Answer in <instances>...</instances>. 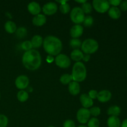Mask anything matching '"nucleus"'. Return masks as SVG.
Returning <instances> with one entry per match:
<instances>
[{
  "label": "nucleus",
  "instance_id": "1",
  "mask_svg": "<svg viewBox=\"0 0 127 127\" xmlns=\"http://www.w3.org/2000/svg\"><path fill=\"white\" fill-rule=\"evenodd\" d=\"M22 62L25 68L29 70L34 71L40 66L42 58L38 51L32 49L24 53Z\"/></svg>",
  "mask_w": 127,
  "mask_h": 127
},
{
  "label": "nucleus",
  "instance_id": "2",
  "mask_svg": "<svg viewBox=\"0 0 127 127\" xmlns=\"http://www.w3.org/2000/svg\"><path fill=\"white\" fill-rule=\"evenodd\" d=\"M43 48L49 55L57 56L60 54L63 48L62 42L55 36H47L43 40Z\"/></svg>",
  "mask_w": 127,
  "mask_h": 127
},
{
  "label": "nucleus",
  "instance_id": "3",
  "mask_svg": "<svg viewBox=\"0 0 127 127\" xmlns=\"http://www.w3.org/2000/svg\"><path fill=\"white\" fill-rule=\"evenodd\" d=\"M87 76V71L83 63L79 62L74 64L72 69L71 76L73 80L76 82H82L85 80Z\"/></svg>",
  "mask_w": 127,
  "mask_h": 127
},
{
  "label": "nucleus",
  "instance_id": "4",
  "mask_svg": "<svg viewBox=\"0 0 127 127\" xmlns=\"http://www.w3.org/2000/svg\"><path fill=\"white\" fill-rule=\"evenodd\" d=\"M81 48L85 54H93L97 52L99 48V43L95 40L88 38L82 43Z\"/></svg>",
  "mask_w": 127,
  "mask_h": 127
},
{
  "label": "nucleus",
  "instance_id": "5",
  "mask_svg": "<svg viewBox=\"0 0 127 127\" xmlns=\"http://www.w3.org/2000/svg\"><path fill=\"white\" fill-rule=\"evenodd\" d=\"M84 17H85L84 13L81 7H75L71 11V20L76 24H80L83 23Z\"/></svg>",
  "mask_w": 127,
  "mask_h": 127
},
{
  "label": "nucleus",
  "instance_id": "6",
  "mask_svg": "<svg viewBox=\"0 0 127 127\" xmlns=\"http://www.w3.org/2000/svg\"><path fill=\"white\" fill-rule=\"evenodd\" d=\"M93 7L97 12L99 13H104L109 11L110 4L105 0H94L93 1Z\"/></svg>",
  "mask_w": 127,
  "mask_h": 127
},
{
  "label": "nucleus",
  "instance_id": "7",
  "mask_svg": "<svg viewBox=\"0 0 127 127\" xmlns=\"http://www.w3.org/2000/svg\"><path fill=\"white\" fill-rule=\"evenodd\" d=\"M91 117L89 110L85 108H81L77 112L76 118L78 121L81 124H85L88 122Z\"/></svg>",
  "mask_w": 127,
  "mask_h": 127
},
{
  "label": "nucleus",
  "instance_id": "8",
  "mask_svg": "<svg viewBox=\"0 0 127 127\" xmlns=\"http://www.w3.org/2000/svg\"><path fill=\"white\" fill-rule=\"evenodd\" d=\"M55 63L61 68H67L70 66L71 60L69 57L64 54H59L56 57Z\"/></svg>",
  "mask_w": 127,
  "mask_h": 127
},
{
  "label": "nucleus",
  "instance_id": "9",
  "mask_svg": "<svg viewBox=\"0 0 127 127\" xmlns=\"http://www.w3.org/2000/svg\"><path fill=\"white\" fill-rule=\"evenodd\" d=\"M15 84L17 89L23 90L28 87L29 84V79L27 76H19L15 81Z\"/></svg>",
  "mask_w": 127,
  "mask_h": 127
},
{
  "label": "nucleus",
  "instance_id": "10",
  "mask_svg": "<svg viewBox=\"0 0 127 127\" xmlns=\"http://www.w3.org/2000/svg\"><path fill=\"white\" fill-rule=\"evenodd\" d=\"M58 10V6L53 2H49L43 5L42 11L43 13L48 16H52L55 14Z\"/></svg>",
  "mask_w": 127,
  "mask_h": 127
},
{
  "label": "nucleus",
  "instance_id": "11",
  "mask_svg": "<svg viewBox=\"0 0 127 127\" xmlns=\"http://www.w3.org/2000/svg\"><path fill=\"white\" fill-rule=\"evenodd\" d=\"M112 97V94L109 91L102 90L98 93L97 99L100 102H107L109 101Z\"/></svg>",
  "mask_w": 127,
  "mask_h": 127
},
{
  "label": "nucleus",
  "instance_id": "12",
  "mask_svg": "<svg viewBox=\"0 0 127 127\" xmlns=\"http://www.w3.org/2000/svg\"><path fill=\"white\" fill-rule=\"evenodd\" d=\"M83 33V27L79 24H76L71 27L70 35L73 38H78Z\"/></svg>",
  "mask_w": 127,
  "mask_h": 127
},
{
  "label": "nucleus",
  "instance_id": "13",
  "mask_svg": "<svg viewBox=\"0 0 127 127\" xmlns=\"http://www.w3.org/2000/svg\"><path fill=\"white\" fill-rule=\"evenodd\" d=\"M80 102L81 103V105H83V108L85 109H88L93 106V100L89 97L88 94H83L81 95L80 97Z\"/></svg>",
  "mask_w": 127,
  "mask_h": 127
},
{
  "label": "nucleus",
  "instance_id": "14",
  "mask_svg": "<svg viewBox=\"0 0 127 127\" xmlns=\"http://www.w3.org/2000/svg\"><path fill=\"white\" fill-rule=\"evenodd\" d=\"M27 9L29 12L32 15H38L41 11V7L40 4L37 2H31L27 6Z\"/></svg>",
  "mask_w": 127,
  "mask_h": 127
},
{
  "label": "nucleus",
  "instance_id": "15",
  "mask_svg": "<svg viewBox=\"0 0 127 127\" xmlns=\"http://www.w3.org/2000/svg\"><path fill=\"white\" fill-rule=\"evenodd\" d=\"M46 21H47V18H46L45 16L43 14H41L36 15L32 19L33 24L37 27H41V26H43L46 23Z\"/></svg>",
  "mask_w": 127,
  "mask_h": 127
},
{
  "label": "nucleus",
  "instance_id": "16",
  "mask_svg": "<svg viewBox=\"0 0 127 127\" xmlns=\"http://www.w3.org/2000/svg\"><path fill=\"white\" fill-rule=\"evenodd\" d=\"M68 91L73 95H76L80 93V86L78 82H71L68 85Z\"/></svg>",
  "mask_w": 127,
  "mask_h": 127
},
{
  "label": "nucleus",
  "instance_id": "17",
  "mask_svg": "<svg viewBox=\"0 0 127 127\" xmlns=\"http://www.w3.org/2000/svg\"><path fill=\"white\" fill-rule=\"evenodd\" d=\"M31 43H32V48H37L40 47L43 45V38L39 35H35L33 36L31 39Z\"/></svg>",
  "mask_w": 127,
  "mask_h": 127
},
{
  "label": "nucleus",
  "instance_id": "18",
  "mask_svg": "<svg viewBox=\"0 0 127 127\" xmlns=\"http://www.w3.org/2000/svg\"><path fill=\"white\" fill-rule=\"evenodd\" d=\"M109 16L113 19H118L121 16V11L117 7H112L108 11Z\"/></svg>",
  "mask_w": 127,
  "mask_h": 127
},
{
  "label": "nucleus",
  "instance_id": "19",
  "mask_svg": "<svg viewBox=\"0 0 127 127\" xmlns=\"http://www.w3.org/2000/svg\"><path fill=\"white\" fill-rule=\"evenodd\" d=\"M107 125L109 127H120L121 122L118 117L111 116L108 119Z\"/></svg>",
  "mask_w": 127,
  "mask_h": 127
},
{
  "label": "nucleus",
  "instance_id": "20",
  "mask_svg": "<svg viewBox=\"0 0 127 127\" xmlns=\"http://www.w3.org/2000/svg\"><path fill=\"white\" fill-rule=\"evenodd\" d=\"M83 56H84V55H83V52L79 49L73 50L71 53V59L73 61H75V62H79L81 60H82Z\"/></svg>",
  "mask_w": 127,
  "mask_h": 127
},
{
  "label": "nucleus",
  "instance_id": "21",
  "mask_svg": "<svg viewBox=\"0 0 127 127\" xmlns=\"http://www.w3.org/2000/svg\"><path fill=\"white\" fill-rule=\"evenodd\" d=\"M4 29L7 32L9 33H13L16 32L17 30V26L14 22L11 21H8L5 23Z\"/></svg>",
  "mask_w": 127,
  "mask_h": 127
},
{
  "label": "nucleus",
  "instance_id": "22",
  "mask_svg": "<svg viewBox=\"0 0 127 127\" xmlns=\"http://www.w3.org/2000/svg\"><path fill=\"white\" fill-rule=\"evenodd\" d=\"M120 112H121V109L119 106H117V105L110 107L107 110L108 115L114 117L119 116L120 114Z\"/></svg>",
  "mask_w": 127,
  "mask_h": 127
},
{
  "label": "nucleus",
  "instance_id": "23",
  "mask_svg": "<svg viewBox=\"0 0 127 127\" xmlns=\"http://www.w3.org/2000/svg\"><path fill=\"white\" fill-rule=\"evenodd\" d=\"M17 98L19 101L21 102H24L27 101L29 99V94L26 91L24 90H21L17 93Z\"/></svg>",
  "mask_w": 127,
  "mask_h": 127
},
{
  "label": "nucleus",
  "instance_id": "24",
  "mask_svg": "<svg viewBox=\"0 0 127 127\" xmlns=\"http://www.w3.org/2000/svg\"><path fill=\"white\" fill-rule=\"evenodd\" d=\"M73 80V78H72L71 74H64L60 77V81L61 83L64 85H66V84H69V83L71 82V81Z\"/></svg>",
  "mask_w": 127,
  "mask_h": 127
},
{
  "label": "nucleus",
  "instance_id": "25",
  "mask_svg": "<svg viewBox=\"0 0 127 127\" xmlns=\"http://www.w3.org/2000/svg\"><path fill=\"white\" fill-rule=\"evenodd\" d=\"M81 42L78 38H72L69 42L71 47L74 50H78L81 47Z\"/></svg>",
  "mask_w": 127,
  "mask_h": 127
},
{
  "label": "nucleus",
  "instance_id": "26",
  "mask_svg": "<svg viewBox=\"0 0 127 127\" xmlns=\"http://www.w3.org/2000/svg\"><path fill=\"white\" fill-rule=\"evenodd\" d=\"M16 36H17V37H19V38H24L25 37L27 36V29H26V28H25V27H21L17 29V30H16Z\"/></svg>",
  "mask_w": 127,
  "mask_h": 127
},
{
  "label": "nucleus",
  "instance_id": "27",
  "mask_svg": "<svg viewBox=\"0 0 127 127\" xmlns=\"http://www.w3.org/2000/svg\"><path fill=\"white\" fill-rule=\"evenodd\" d=\"M83 11L84 12V14H90L92 12V9H93V6L89 2H86L85 3L81 5V7Z\"/></svg>",
  "mask_w": 127,
  "mask_h": 127
},
{
  "label": "nucleus",
  "instance_id": "28",
  "mask_svg": "<svg viewBox=\"0 0 127 127\" xmlns=\"http://www.w3.org/2000/svg\"><path fill=\"white\" fill-rule=\"evenodd\" d=\"M99 120L97 118L93 117L92 119H89V120L88 122V127H99Z\"/></svg>",
  "mask_w": 127,
  "mask_h": 127
},
{
  "label": "nucleus",
  "instance_id": "29",
  "mask_svg": "<svg viewBox=\"0 0 127 127\" xmlns=\"http://www.w3.org/2000/svg\"><path fill=\"white\" fill-rule=\"evenodd\" d=\"M21 48L23 50L27 52V51H29L31 50L32 49V43H31V41L26 40L24 41V42H22L21 43Z\"/></svg>",
  "mask_w": 127,
  "mask_h": 127
},
{
  "label": "nucleus",
  "instance_id": "30",
  "mask_svg": "<svg viewBox=\"0 0 127 127\" xmlns=\"http://www.w3.org/2000/svg\"><path fill=\"white\" fill-rule=\"evenodd\" d=\"M59 9L61 12L64 14H68L70 11V6H69V4L68 3H64L63 4H60Z\"/></svg>",
  "mask_w": 127,
  "mask_h": 127
},
{
  "label": "nucleus",
  "instance_id": "31",
  "mask_svg": "<svg viewBox=\"0 0 127 127\" xmlns=\"http://www.w3.org/2000/svg\"><path fill=\"white\" fill-rule=\"evenodd\" d=\"M93 22H94V19H93V17L91 16H87L84 17L83 23L86 27H91L93 25Z\"/></svg>",
  "mask_w": 127,
  "mask_h": 127
},
{
  "label": "nucleus",
  "instance_id": "32",
  "mask_svg": "<svg viewBox=\"0 0 127 127\" xmlns=\"http://www.w3.org/2000/svg\"><path fill=\"white\" fill-rule=\"evenodd\" d=\"M8 124L7 117L2 114H0V127H6Z\"/></svg>",
  "mask_w": 127,
  "mask_h": 127
},
{
  "label": "nucleus",
  "instance_id": "33",
  "mask_svg": "<svg viewBox=\"0 0 127 127\" xmlns=\"http://www.w3.org/2000/svg\"><path fill=\"white\" fill-rule=\"evenodd\" d=\"M91 115L94 117H97L100 114V109L98 107H93L89 110Z\"/></svg>",
  "mask_w": 127,
  "mask_h": 127
},
{
  "label": "nucleus",
  "instance_id": "34",
  "mask_svg": "<svg viewBox=\"0 0 127 127\" xmlns=\"http://www.w3.org/2000/svg\"><path fill=\"white\" fill-rule=\"evenodd\" d=\"M63 127H75V123L71 120H66L63 124Z\"/></svg>",
  "mask_w": 127,
  "mask_h": 127
},
{
  "label": "nucleus",
  "instance_id": "35",
  "mask_svg": "<svg viewBox=\"0 0 127 127\" xmlns=\"http://www.w3.org/2000/svg\"><path fill=\"white\" fill-rule=\"evenodd\" d=\"M98 93L97 91L95 90H91L89 92V94H88V95L89 96V97L91 99H97V97Z\"/></svg>",
  "mask_w": 127,
  "mask_h": 127
},
{
  "label": "nucleus",
  "instance_id": "36",
  "mask_svg": "<svg viewBox=\"0 0 127 127\" xmlns=\"http://www.w3.org/2000/svg\"><path fill=\"white\" fill-rule=\"evenodd\" d=\"M119 6L120 7V9L122 11H127V1H121Z\"/></svg>",
  "mask_w": 127,
  "mask_h": 127
},
{
  "label": "nucleus",
  "instance_id": "37",
  "mask_svg": "<svg viewBox=\"0 0 127 127\" xmlns=\"http://www.w3.org/2000/svg\"><path fill=\"white\" fill-rule=\"evenodd\" d=\"M122 1L120 0H110V1H109V4H111L112 6H114V7H117V6H119L121 2Z\"/></svg>",
  "mask_w": 127,
  "mask_h": 127
},
{
  "label": "nucleus",
  "instance_id": "38",
  "mask_svg": "<svg viewBox=\"0 0 127 127\" xmlns=\"http://www.w3.org/2000/svg\"><path fill=\"white\" fill-rule=\"evenodd\" d=\"M90 58H91L90 55L85 54V55H84V56H83V61H84V62H88L89 60H90Z\"/></svg>",
  "mask_w": 127,
  "mask_h": 127
},
{
  "label": "nucleus",
  "instance_id": "39",
  "mask_svg": "<svg viewBox=\"0 0 127 127\" xmlns=\"http://www.w3.org/2000/svg\"><path fill=\"white\" fill-rule=\"evenodd\" d=\"M47 61L48 62V63H52L54 61V58H53V56L48 55L47 58Z\"/></svg>",
  "mask_w": 127,
  "mask_h": 127
},
{
  "label": "nucleus",
  "instance_id": "40",
  "mask_svg": "<svg viewBox=\"0 0 127 127\" xmlns=\"http://www.w3.org/2000/svg\"><path fill=\"white\" fill-rule=\"evenodd\" d=\"M121 127H127V119L123 121L121 124Z\"/></svg>",
  "mask_w": 127,
  "mask_h": 127
},
{
  "label": "nucleus",
  "instance_id": "41",
  "mask_svg": "<svg viewBox=\"0 0 127 127\" xmlns=\"http://www.w3.org/2000/svg\"><path fill=\"white\" fill-rule=\"evenodd\" d=\"M76 2H78V3H82V4H83L85 3L86 1H85V0H84V1H76Z\"/></svg>",
  "mask_w": 127,
  "mask_h": 127
},
{
  "label": "nucleus",
  "instance_id": "42",
  "mask_svg": "<svg viewBox=\"0 0 127 127\" xmlns=\"http://www.w3.org/2000/svg\"><path fill=\"white\" fill-rule=\"evenodd\" d=\"M88 127L84 126V125H81V126H79V127Z\"/></svg>",
  "mask_w": 127,
  "mask_h": 127
},
{
  "label": "nucleus",
  "instance_id": "43",
  "mask_svg": "<svg viewBox=\"0 0 127 127\" xmlns=\"http://www.w3.org/2000/svg\"><path fill=\"white\" fill-rule=\"evenodd\" d=\"M53 127V126H50V127Z\"/></svg>",
  "mask_w": 127,
  "mask_h": 127
},
{
  "label": "nucleus",
  "instance_id": "44",
  "mask_svg": "<svg viewBox=\"0 0 127 127\" xmlns=\"http://www.w3.org/2000/svg\"><path fill=\"white\" fill-rule=\"evenodd\" d=\"M0 97H1V93H0Z\"/></svg>",
  "mask_w": 127,
  "mask_h": 127
},
{
  "label": "nucleus",
  "instance_id": "45",
  "mask_svg": "<svg viewBox=\"0 0 127 127\" xmlns=\"http://www.w3.org/2000/svg\"></svg>",
  "mask_w": 127,
  "mask_h": 127
}]
</instances>
